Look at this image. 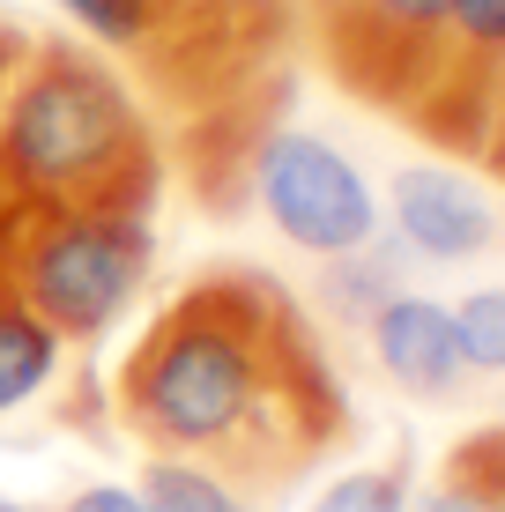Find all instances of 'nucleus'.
<instances>
[{
    "mask_svg": "<svg viewBox=\"0 0 505 512\" xmlns=\"http://www.w3.org/2000/svg\"><path fill=\"white\" fill-rule=\"evenodd\" d=\"M119 416L149 453L216 468L246 498L290 490L350 438V394L275 275H194L119 364Z\"/></svg>",
    "mask_w": 505,
    "mask_h": 512,
    "instance_id": "1",
    "label": "nucleus"
},
{
    "mask_svg": "<svg viewBox=\"0 0 505 512\" xmlns=\"http://www.w3.org/2000/svg\"><path fill=\"white\" fill-rule=\"evenodd\" d=\"M164 149L112 60L30 38L0 90V208H156Z\"/></svg>",
    "mask_w": 505,
    "mask_h": 512,
    "instance_id": "2",
    "label": "nucleus"
},
{
    "mask_svg": "<svg viewBox=\"0 0 505 512\" xmlns=\"http://www.w3.org/2000/svg\"><path fill=\"white\" fill-rule=\"evenodd\" d=\"M149 208H0V275L60 342H104L149 290Z\"/></svg>",
    "mask_w": 505,
    "mask_h": 512,
    "instance_id": "3",
    "label": "nucleus"
},
{
    "mask_svg": "<svg viewBox=\"0 0 505 512\" xmlns=\"http://www.w3.org/2000/svg\"><path fill=\"white\" fill-rule=\"evenodd\" d=\"M246 201H260V216L275 223V238L298 245L312 260L357 253L379 238V193L357 171L350 149H335L312 127H275L253 149V179Z\"/></svg>",
    "mask_w": 505,
    "mask_h": 512,
    "instance_id": "4",
    "label": "nucleus"
},
{
    "mask_svg": "<svg viewBox=\"0 0 505 512\" xmlns=\"http://www.w3.org/2000/svg\"><path fill=\"white\" fill-rule=\"evenodd\" d=\"M446 8L454 0H335L327 15H312V38H320L327 75L357 104L409 119L439 82Z\"/></svg>",
    "mask_w": 505,
    "mask_h": 512,
    "instance_id": "5",
    "label": "nucleus"
},
{
    "mask_svg": "<svg viewBox=\"0 0 505 512\" xmlns=\"http://www.w3.org/2000/svg\"><path fill=\"white\" fill-rule=\"evenodd\" d=\"M379 238L424 268H468L505 238L491 193L454 164H402L379 193Z\"/></svg>",
    "mask_w": 505,
    "mask_h": 512,
    "instance_id": "6",
    "label": "nucleus"
},
{
    "mask_svg": "<svg viewBox=\"0 0 505 512\" xmlns=\"http://www.w3.org/2000/svg\"><path fill=\"white\" fill-rule=\"evenodd\" d=\"M498 104H505V0H454V8H446L439 82H431V97L409 112V127L476 164Z\"/></svg>",
    "mask_w": 505,
    "mask_h": 512,
    "instance_id": "7",
    "label": "nucleus"
},
{
    "mask_svg": "<svg viewBox=\"0 0 505 512\" xmlns=\"http://www.w3.org/2000/svg\"><path fill=\"white\" fill-rule=\"evenodd\" d=\"M364 342H372V364L402 386L409 401H454L468 372H461V349H454V312L424 290H394L387 305L364 320Z\"/></svg>",
    "mask_w": 505,
    "mask_h": 512,
    "instance_id": "8",
    "label": "nucleus"
},
{
    "mask_svg": "<svg viewBox=\"0 0 505 512\" xmlns=\"http://www.w3.org/2000/svg\"><path fill=\"white\" fill-rule=\"evenodd\" d=\"M60 357H67V342L8 290V275H0V416L38 401L45 386L60 379Z\"/></svg>",
    "mask_w": 505,
    "mask_h": 512,
    "instance_id": "9",
    "label": "nucleus"
},
{
    "mask_svg": "<svg viewBox=\"0 0 505 512\" xmlns=\"http://www.w3.org/2000/svg\"><path fill=\"white\" fill-rule=\"evenodd\" d=\"M394 290H409V260L394 253L387 238H372V245H357V253H335V260H320V305L335 312L342 327H357L372 320L379 305H387Z\"/></svg>",
    "mask_w": 505,
    "mask_h": 512,
    "instance_id": "10",
    "label": "nucleus"
},
{
    "mask_svg": "<svg viewBox=\"0 0 505 512\" xmlns=\"http://www.w3.org/2000/svg\"><path fill=\"white\" fill-rule=\"evenodd\" d=\"M134 490H142L149 512H260L238 483H223V475L201 468V461H179V453H149L142 475H134Z\"/></svg>",
    "mask_w": 505,
    "mask_h": 512,
    "instance_id": "11",
    "label": "nucleus"
},
{
    "mask_svg": "<svg viewBox=\"0 0 505 512\" xmlns=\"http://www.w3.org/2000/svg\"><path fill=\"white\" fill-rule=\"evenodd\" d=\"M409 512H505V461H498V431H476L454 461L439 468V483L424 490Z\"/></svg>",
    "mask_w": 505,
    "mask_h": 512,
    "instance_id": "12",
    "label": "nucleus"
},
{
    "mask_svg": "<svg viewBox=\"0 0 505 512\" xmlns=\"http://www.w3.org/2000/svg\"><path fill=\"white\" fill-rule=\"evenodd\" d=\"M454 312V349L468 379H505V282H476Z\"/></svg>",
    "mask_w": 505,
    "mask_h": 512,
    "instance_id": "13",
    "label": "nucleus"
},
{
    "mask_svg": "<svg viewBox=\"0 0 505 512\" xmlns=\"http://www.w3.org/2000/svg\"><path fill=\"white\" fill-rule=\"evenodd\" d=\"M52 8H60L67 23H82L104 52H127L134 60V52L149 45V30L164 23L171 0H52Z\"/></svg>",
    "mask_w": 505,
    "mask_h": 512,
    "instance_id": "14",
    "label": "nucleus"
},
{
    "mask_svg": "<svg viewBox=\"0 0 505 512\" xmlns=\"http://www.w3.org/2000/svg\"><path fill=\"white\" fill-rule=\"evenodd\" d=\"M305 512H409V461H372V468H342L335 483H320V498Z\"/></svg>",
    "mask_w": 505,
    "mask_h": 512,
    "instance_id": "15",
    "label": "nucleus"
},
{
    "mask_svg": "<svg viewBox=\"0 0 505 512\" xmlns=\"http://www.w3.org/2000/svg\"><path fill=\"white\" fill-rule=\"evenodd\" d=\"M60 512H149V505H142V490H134V483H82Z\"/></svg>",
    "mask_w": 505,
    "mask_h": 512,
    "instance_id": "16",
    "label": "nucleus"
},
{
    "mask_svg": "<svg viewBox=\"0 0 505 512\" xmlns=\"http://www.w3.org/2000/svg\"><path fill=\"white\" fill-rule=\"evenodd\" d=\"M476 164L491 171V179H505V104L491 112V134H483V149H476Z\"/></svg>",
    "mask_w": 505,
    "mask_h": 512,
    "instance_id": "17",
    "label": "nucleus"
},
{
    "mask_svg": "<svg viewBox=\"0 0 505 512\" xmlns=\"http://www.w3.org/2000/svg\"><path fill=\"white\" fill-rule=\"evenodd\" d=\"M23 52H30V38H23V30L8 23V15H0V90H8V75L23 67Z\"/></svg>",
    "mask_w": 505,
    "mask_h": 512,
    "instance_id": "18",
    "label": "nucleus"
},
{
    "mask_svg": "<svg viewBox=\"0 0 505 512\" xmlns=\"http://www.w3.org/2000/svg\"><path fill=\"white\" fill-rule=\"evenodd\" d=\"M298 8H305V23H312V15H327V8H335V0H298Z\"/></svg>",
    "mask_w": 505,
    "mask_h": 512,
    "instance_id": "19",
    "label": "nucleus"
},
{
    "mask_svg": "<svg viewBox=\"0 0 505 512\" xmlns=\"http://www.w3.org/2000/svg\"><path fill=\"white\" fill-rule=\"evenodd\" d=\"M0 512H38V505H23V498H0Z\"/></svg>",
    "mask_w": 505,
    "mask_h": 512,
    "instance_id": "20",
    "label": "nucleus"
},
{
    "mask_svg": "<svg viewBox=\"0 0 505 512\" xmlns=\"http://www.w3.org/2000/svg\"><path fill=\"white\" fill-rule=\"evenodd\" d=\"M498 461H505V431H498Z\"/></svg>",
    "mask_w": 505,
    "mask_h": 512,
    "instance_id": "21",
    "label": "nucleus"
}]
</instances>
